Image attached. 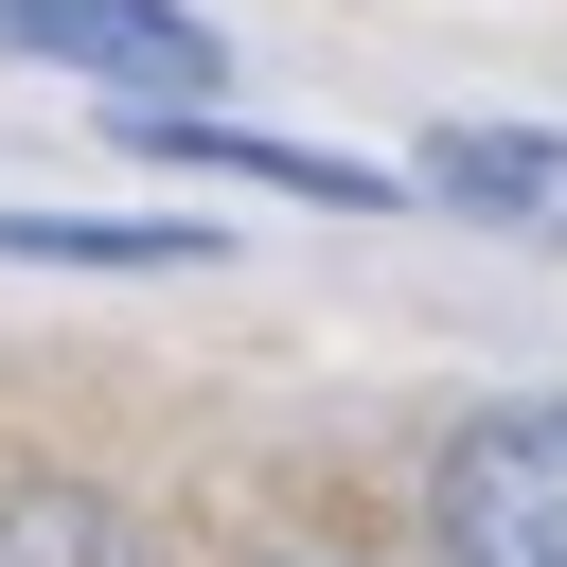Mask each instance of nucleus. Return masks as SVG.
I'll return each mask as SVG.
<instances>
[{
	"label": "nucleus",
	"instance_id": "nucleus-5",
	"mask_svg": "<svg viewBox=\"0 0 567 567\" xmlns=\"http://www.w3.org/2000/svg\"><path fill=\"white\" fill-rule=\"evenodd\" d=\"M0 266H213L177 213H0Z\"/></svg>",
	"mask_w": 567,
	"mask_h": 567
},
{
	"label": "nucleus",
	"instance_id": "nucleus-1",
	"mask_svg": "<svg viewBox=\"0 0 567 567\" xmlns=\"http://www.w3.org/2000/svg\"><path fill=\"white\" fill-rule=\"evenodd\" d=\"M425 514H443V567H567V408H478Z\"/></svg>",
	"mask_w": 567,
	"mask_h": 567
},
{
	"label": "nucleus",
	"instance_id": "nucleus-2",
	"mask_svg": "<svg viewBox=\"0 0 567 567\" xmlns=\"http://www.w3.org/2000/svg\"><path fill=\"white\" fill-rule=\"evenodd\" d=\"M0 53L89 71V89H213L230 71V35L195 0H0Z\"/></svg>",
	"mask_w": 567,
	"mask_h": 567
},
{
	"label": "nucleus",
	"instance_id": "nucleus-6",
	"mask_svg": "<svg viewBox=\"0 0 567 567\" xmlns=\"http://www.w3.org/2000/svg\"><path fill=\"white\" fill-rule=\"evenodd\" d=\"M0 567H159L106 496H71V478H18L0 496Z\"/></svg>",
	"mask_w": 567,
	"mask_h": 567
},
{
	"label": "nucleus",
	"instance_id": "nucleus-3",
	"mask_svg": "<svg viewBox=\"0 0 567 567\" xmlns=\"http://www.w3.org/2000/svg\"><path fill=\"white\" fill-rule=\"evenodd\" d=\"M408 195H461L478 230H514V248H567V142H549V124H443Z\"/></svg>",
	"mask_w": 567,
	"mask_h": 567
},
{
	"label": "nucleus",
	"instance_id": "nucleus-4",
	"mask_svg": "<svg viewBox=\"0 0 567 567\" xmlns=\"http://www.w3.org/2000/svg\"><path fill=\"white\" fill-rule=\"evenodd\" d=\"M142 142H159V159H195V177H266V195H301V213H390V195H408V177H372V159H301V142H230V124H177V106H159Z\"/></svg>",
	"mask_w": 567,
	"mask_h": 567
}]
</instances>
